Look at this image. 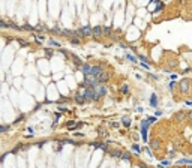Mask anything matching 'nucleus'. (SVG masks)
<instances>
[{
    "instance_id": "obj_1",
    "label": "nucleus",
    "mask_w": 192,
    "mask_h": 168,
    "mask_svg": "<svg viewBox=\"0 0 192 168\" xmlns=\"http://www.w3.org/2000/svg\"><path fill=\"white\" fill-rule=\"evenodd\" d=\"M93 33H95V36H99V35H101V27L95 29V30H93Z\"/></svg>"
}]
</instances>
